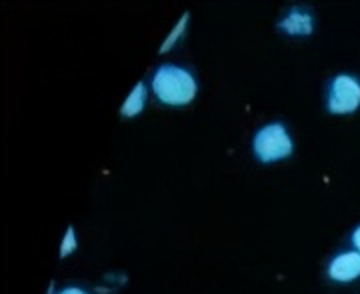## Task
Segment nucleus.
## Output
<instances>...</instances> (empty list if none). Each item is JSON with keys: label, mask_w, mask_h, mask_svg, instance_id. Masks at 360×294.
Segmentation results:
<instances>
[{"label": "nucleus", "mask_w": 360, "mask_h": 294, "mask_svg": "<svg viewBox=\"0 0 360 294\" xmlns=\"http://www.w3.org/2000/svg\"><path fill=\"white\" fill-rule=\"evenodd\" d=\"M360 276V253L348 250L335 256L328 264V279L335 282H352Z\"/></svg>", "instance_id": "obj_5"}, {"label": "nucleus", "mask_w": 360, "mask_h": 294, "mask_svg": "<svg viewBox=\"0 0 360 294\" xmlns=\"http://www.w3.org/2000/svg\"><path fill=\"white\" fill-rule=\"evenodd\" d=\"M188 20H191V13H184L182 16H180L179 20H176V25L172 26V30L168 32L167 39L162 40V44H160V49H158L160 54H167V52H170L174 46H176V44H179V40L182 39V34L186 32Z\"/></svg>", "instance_id": "obj_7"}, {"label": "nucleus", "mask_w": 360, "mask_h": 294, "mask_svg": "<svg viewBox=\"0 0 360 294\" xmlns=\"http://www.w3.org/2000/svg\"><path fill=\"white\" fill-rule=\"evenodd\" d=\"M352 244H354L356 253H360V226H356L354 232H352Z\"/></svg>", "instance_id": "obj_10"}, {"label": "nucleus", "mask_w": 360, "mask_h": 294, "mask_svg": "<svg viewBox=\"0 0 360 294\" xmlns=\"http://www.w3.org/2000/svg\"><path fill=\"white\" fill-rule=\"evenodd\" d=\"M146 108V84L144 82H136V87L130 90L129 96L124 98V103L120 106V116L124 118H134L139 116Z\"/></svg>", "instance_id": "obj_6"}, {"label": "nucleus", "mask_w": 360, "mask_h": 294, "mask_svg": "<svg viewBox=\"0 0 360 294\" xmlns=\"http://www.w3.org/2000/svg\"><path fill=\"white\" fill-rule=\"evenodd\" d=\"M56 294H90L89 290H84V288H80V286H66L63 290H58Z\"/></svg>", "instance_id": "obj_9"}, {"label": "nucleus", "mask_w": 360, "mask_h": 294, "mask_svg": "<svg viewBox=\"0 0 360 294\" xmlns=\"http://www.w3.org/2000/svg\"><path fill=\"white\" fill-rule=\"evenodd\" d=\"M326 108L330 115H350L360 108V80L352 75H336L328 87Z\"/></svg>", "instance_id": "obj_3"}, {"label": "nucleus", "mask_w": 360, "mask_h": 294, "mask_svg": "<svg viewBox=\"0 0 360 294\" xmlns=\"http://www.w3.org/2000/svg\"><path fill=\"white\" fill-rule=\"evenodd\" d=\"M78 248V238L77 232H75V226H68L65 232V238H63V244H60V258L65 260L66 256H70Z\"/></svg>", "instance_id": "obj_8"}, {"label": "nucleus", "mask_w": 360, "mask_h": 294, "mask_svg": "<svg viewBox=\"0 0 360 294\" xmlns=\"http://www.w3.org/2000/svg\"><path fill=\"white\" fill-rule=\"evenodd\" d=\"M156 101L167 106H188L198 94V82L194 75L176 64H162L158 66L150 82Z\"/></svg>", "instance_id": "obj_1"}, {"label": "nucleus", "mask_w": 360, "mask_h": 294, "mask_svg": "<svg viewBox=\"0 0 360 294\" xmlns=\"http://www.w3.org/2000/svg\"><path fill=\"white\" fill-rule=\"evenodd\" d=\"M252 153L255 158L262 165H272L286 160L295 153V141L283 122H269L257 130L252 139Z\"/></svg>", "instance_id": "obj_2"}, {"label": "nucleus", "mask_w": 360, "mask_h": 294, "mask_svg": "<svg viewBox=\"0 0 360 294\" xmlns=\"http://www.w3.org/2000/svg\"><path fill=\"white\" fill-rule=\"evenodd\" d=\"M276 28L288 34V37H310L314 30V18L307 8L292 6L283 14V18L278 20Z\"/></svg>", "instance_id": "obj_4"}]
</instances>
